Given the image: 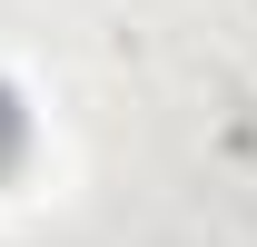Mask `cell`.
Segmentation results:
<instances>
[{
    "label": "cell",
    "mask_w": 257,
    "mask_h": 247,
    "mask_svg": "<svg viewBox=\"0 0 257 247\" xmlns=\"http://www.w3.org/2000/svg\"><path fill=\"white\" fill-rule=\"evenodd\" d=\"M10 158H20V99L0 89V168H10Z\"/></svg>",
    "instance_id": "6da1fadb"
}]
</instances>
